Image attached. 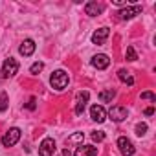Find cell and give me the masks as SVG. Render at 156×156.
<instances>
[{
	"instance_id": "cell-25",
	"label": "cell",
	"mask_w": 156,
	"mask_h": 156,
	"mask_svg": "<svg viewBox=\"0 0 156 156\" xmlns=\"http://www.w3.org/2000/svg\"><path fill=\"white\" fill-rule=\"evenodd\" d=\"M112 4H116V6H129L127 0H112Z\"/></svg>"
},
{
	"instance_id": "cell-6",
	"label": "cell",
	"mask_w": 156,
	"mask_h": 156,
	"mask_svg": "<svg viewBox=\"0 0 156 156\" xmlns=\"http://www.w3.org/2000/svg\"><path fill=\"white\" fill-rule=\"evenodd\" d=\"M127 114H129V112H127V108H125V107H121V105H114V107L108 110V118H110L112 121H118V123H119V121H123V119L127 118Z\"/></svg>"
},
{
	"instance_id": "cell-8",
	"label": "cell",
	"mask_w": 156,
	"mask_h": 156,
	"mask_svg": "<svg viewBox=\"0 0 156 156\" xmlns=\"http://www.w3.org/2000/svg\"><path fill=\"white\" fill-rule=\"evenodd\" d=\"M140 13H141V6H129V8L121 9L118 15H119L121 20H129V19H134V17L140 15Z\"/></svg>"
},
{
	"instance_id": "cell-26",
	"label": "cell",
	"mask_w": 156,
	"mask_h": 156,
	"mask_svg": "<svg viewBox=\"0 0 156 156\" xmlns=\"http://www.w3.org/2000/svg\"><path fill=\"white\" fill-rule=\"evenodd\" d=\"M154 114V107H149V108H145V116H152Z\"/></svg>"
},
{
	"instance_id": "cell-27",
	"label": "cell",
	"mask_w": 156,
	"mask_h": 156,
	"mask_svg": "<svg viewBox=\"0 0 156 156\" xmlns=\"http://www.w3.org/2000/svg\"><path fill=\"white\" fill-rule=\"evenodd\" d=\"M62 156H70V151H68V149H64V151H62Z\"/></svg>"
},
{
	"instance_id": "cell-10",
	"label": "cell",
	"mask_w": 156,
	"mask_h": 156,
	"mask_svg": "<svg viewBox=\"0 0 156 156\" xmlns=\"http://www.w3.org/2000/svg\"><path fill=\"white\" fill-rule=\"evenodd\" d=\"M108 64H110V59H108L105 53H98V55L92 57V66L98 68V70H105Z\"/></svg>"
},
{
	"instance_id": "cell-1",
	"label": "cell",
	"mask_w": 156,
	"mask_h": 156,
	"mask_svg": "<svg viewBox=\"0 0 156 156\" xmlns=\"http://www.w3.org/2000/svg\"><path fill=\"white\" fill-rule=\"evenodd\" d=\"M50 83H51V88H55V90H64V88L68 87V73H66L64 70L53 72L51 77H50Z\"/></svg>"
},
{
	"instance_id": "cell-13",
	"label": "cell",
	"mask_w": 156,
	"mask_h": 156,
	"mask_svg": "<svg viewBox=\"0 0 156 156\" xmlns=\"http://www.w3.org/2000/svg\"><path fill=\"white\" fill-rule=\"evenodd\" d=\"M103 4H98V2H88L87 6H85V11H87V15H90V17H98V15H101L103 13Z\"/></svg>"
},
{
	"instance_id": "cell-24",
	"label": "cell",
	"mask_w": 156,
	"mask_h": 156,
	"mask_svg": "<svg viewBox=\"0 0 156 156\" xmlns=\"http://www.w3.org/2000/svg\"><path fill=\"white\" fill-rule=\"evenodd\" d=\"M35 103H37V99H35V98H30V101H28L26 108H28V110H35V107H37Z\"/></svg>"
},
{
	"instance_id": "cell-7",
	"label": "cell",
	"mask_w": 156,
	"mask_h": 156,
	"mask_svg": "<svg viewBox=\"0 0 156 156\" xmlns=\"http://www.w3.org/2000/svg\"><path fill=\"white\" fill-rule=\"evenodd\" d=\"M88 92H79L77 94V98H75V114L77 116H81L83 114V110H85V107H87V103H88Z\"/></svg>"
},
{
	"instance_id": "cell-15",
	"label": "cell",
	"mask_w": 156,
	"mask_h": 156,
	"mask_svg": "<svg viewBox=\"0 0 156 156\" xmlns=\"http://www.w3.org/2000/svg\"><path fill=\"white\" fill-rule=\"evenodd\" d=\"M118 77H119V81L127 83L129 87H130V85H134V77H132V75H130V72H129V70H125V68H121V70L118 72Z\"/></svg>"
},
{
	"instance_id": "cell-19",
	"label": "cell",
	"mask_w": 156,
	"mask_h": 156,
	"mask_svg": "<svg viewBox=\"0 0 156 156\" xmlns=\"http://www.w3.org/2000/svg\"><path fill=\"white\" fill-rule=\"evenodd\" d=\"M4 110H8V94L6 92L0 94V112H4Z\"/></svg>"
},
{
	"instance_id": "cell-4",
	"label": "cell",
	"mask_w": 156,
	"mask_h": 156,
	"mask_svg": "<svg viewBox=\"0 0 156 156\" xmlns=\"http://www.w3.org/2000/svg\"><path fill=\"white\" fill-rule=\"evenodd\" d=\"M17 72H19V62H17V59H13V57L6 59L4 64H2V73H4V77H13V75H17Z\"/></svg>"
},
{
	"instance_id": "cell-16",
	"label": "cell",
	"mask_w": 156,
	"mask_h": 156,
	"mask_svg": "<svg viewBox=\"0 0 156 156\" xmlns=\"http://www.w3.org/2000/svg\"><path fill=\"white\" fill-rule=\"evenodd\" d=\"M116 98V92L112 90V88H108V90H103V92H99V101H103V103H110L112 99Z\"/></svg>"
},
{
	"instance_id": "cell-23",
	"label": "cell",
	"mask_w": 156,
	"mask_h": 156,
	"mask_svg": "<svg viewBox=\"0 0 156 156\" xmlns=\"http://www.w3.org/2000/svg\"><path fill=\"white\" fill-rule=\"evenodd\" d=\"M141 99H149V101H156V96L152 92H141Z\"/></svg>"
},
{
	"instance_id": "cell-11",
	"label": "cell",
	"mask_w": 156,
	"mask_h": 156,
	"mask_svg": "<svg viewBox=\"0 0 156 156\" xmlns=\"http://www.w3.org/2000/svg\"><path fill=\"white\" fill-rule=\"evenodd\" d=\"M90 118H92L94 121H98V123H103V121L107 119V112H105V108H103L101 105H94V107L90 108Z\"/></svg>"
},
{
	"instance_id": "cell-9",
	"label": "cell",
	"mask_w": 156,
	"mask_h": 156,
	"mask_svg": "<svg viewBox=\"0 0 156 156\" xmlns=\"http://www.w3.org/2000/svg\"><path fill=\"white\" fill-rule=\"evenodd\" d=\"M108 33H110V30H108V28H99V30H96V31H94V35H92V42H94V44H98V46L105 44V41L108 39Z\"/></svg>"
},
{
	"instance_id": "cell-18",
	"label": "cell",
	"mask_w": 156,
	"mask_h": 156,
	"mask_svg": "<svg viewBox=\"0 0 156 156\" xmlns=\"http://www.w3.org/2000/svg\"><path fill=\"white\" fill-rule=\"evenodd\" d=\"M42 68H44V62H41V61H39V62H33V64H31L30 72H31L33 75H37V73H41V72H42Z\"/></svg>"
},
{
	"instance_id": "cell-14",
	"label": "cell",
	"mask_w": 156,
	"mask_h": 156,
	"mask_svg": "<svg viewBox=\"0 0 156 156\" xmlns=\"http://www.w3.org/2000/svg\"><path fill=\"white\" fill-rule=\"evenodd\" d=\"M19 51H20V55H24V57H30V55L35 51V42H33L31 39H26V41L20 44Z\"/></svg>"
},
{
	"instance_id": "cell-12",
	"label": "cell",
	"mask_w": 156,
	"mask_h": 156,
	"mask_svg": "<svg viewBox=\"0 0 156 156\" xmlns=\"http://www.w3.org/2000/svg\"><path fill=\"white\" fill-rule=\"evenodd\" d=\"M96 154H98V147L92 145H79L73 152V156H96Z\"/></svg>"
},
{
	"instance_id": "cell-2",
	"label": "cell",
	"mask_w": 156,
	"mask_h": 156,
	"mask_svg": "<svg viewBox=\"0 0 156 156\" xmlns=\"http://www.w3.org/2000/svg\"><path fill=\"white\" fill-rule=\"evenodd\" d=\"M57 151V145L53 141V138H44L39 145V154L41 156H53Z\"/></svg>"
},
{
	"instance_id": "cell-5",
	"label": "cell",
	"mask_w": 156,
	"mask_h": 156,
	"mask_svg": "<svg viewBox=\"0 0 156 156\" xmlns=\"http://www.w3.org/2000/svg\"><path fill=\"white\" fill-rule=\"evenodd\" d=\"M118 147H119V152H121L123 156H132V154L136 152L132 141H130L129 138H125V136H121V138L118 140Z\"/></svg>"
},
{
	"instance_id": "cell-22",
	"label": "cell",
	"mask_w": 156,
	"mask_h": 156,
	"mask_svg": "<svg viewBox=\"0 0 156 156\" xmlns=\"http://www.w3.org/2000/svg\"><path fill=\"white\" fill-rule=\"evenodd\" d=\"M92 140H94V141H103V140H105V132L94 130V132H92Z\"/></svg>"
},
{
	"instance_id": "cell-20",
	"label": "cell",
	"mask_w": 156,
	"mask_h": 156,
	"mask_svg": "<svg viewBox=\"0 0 156 156\" xmlns=\"http://www.w3.org/2000/svg\"><path fill=\"white\" fill-rule=\"evenodd\" d=\"M125 57H127V61H136V59H138V55H136V50H134L132 46H129V48H127V53H125Z\"/></svg>"
},
{
	"instance_id": "cell-3",
	"label": "cell",
	"mask_w": 156,
	"mask_h": 156,
	"mask_svg": "<svg viewBox=\"0 0 156 156\" xmlns=\"http://www.w3.org/2000/svg\"><path fill=\"white\" fill-rule=\"evenodd\" d=\"M19 140H20V129L13 127V129H9V130L2 136V145H4V147H13Z\"/></svg>"
},
{
	"instance_id": "cell-21",
	"label": "cell",
	"mask_w": 156,
	"mask_h": 156,
	"mask_svg": "<svg viewBox=\"0 0 156 156\" xmlns=\"http://www.w3.org/2000/svg\"><path fill=\"white\" fill-rule=\"evenodd\" d=\"M145 132H147V125L145 123H138L136 125V134L138 136H145Z\"/></svg>"
},
{
	"instance_id": "cell-17",
	"label": "cell",
	"mask_w": 156,
	"mask_h": 156,
	"mask_svg": "<svg viewBox=\"0 0 156 156\" xmlns=\"http://www.w3.org/2000/svg\"><path fill=\"white\" fill-rule=\"evenodd\" d=\"M83 138H85L83 132H75V134H72V136L66 140V143H68V145H72V143H79V141H83Z\"/></svg>"
}]
</instances>
